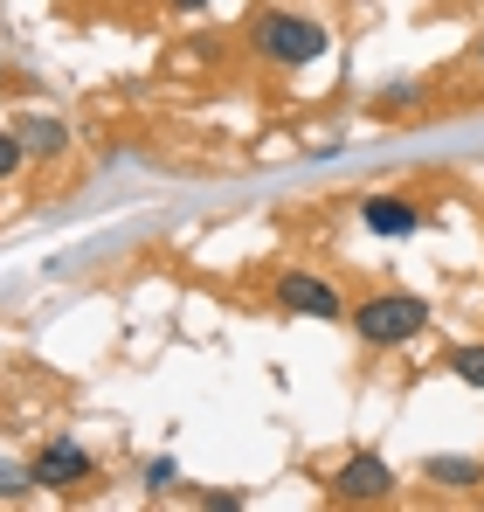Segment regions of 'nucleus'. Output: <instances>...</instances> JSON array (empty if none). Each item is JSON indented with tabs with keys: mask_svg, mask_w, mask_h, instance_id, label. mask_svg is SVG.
<instances>
[{
	"mask_svg": "<svg viewBox=\"0 0 484 512\" xmlns=\"http://www.w3.org/2000/svg\"><path fill=\"white\" fill-rule=\"evenodd\" d=\"M443 367L464 381V388H484V340H471V346H450L443 353Z\"/></svg>",
	"mask_w": 484,
	"mask_h": 512,
	"instance_id": "nucleus-9",
	"label": "nucleus"
},
{
	"mask_svg": "<svg viewBox=\"0 0 484 512\" xmlns=\"http://www.w3.org/2000/svg\"><path fill=\"white\" fill-rule=\"evenodd\" d=\"M28 492V471H14V464H0V499H21Z\"/></svg>",
	"mask_w": 484,
	"mask_h": 512,
	"instance_id": "nucleus-12",
	"label": "nucleus"
},
{
	"mask_svg": "<svg viewBox=\"0 0 484 512\" xmlns=\"http://www.w3.org/2000/svg\"><path fill=\"white\" fill-rule=\"evenodd\" d=\"M270 298H277V312H284V319H325V326H339V319H346L339 284H325V277H312V270H284Z\"/></svg>",
	"mask_w": 484,
	"mask_h": 512,
	"instance_id": "nucleus-5",
	"label": "nucleus"
},
{
	"mask_svg": "<svg viewBox=\"0 0 484 512\" xmlns=\"http://www.w3.org/2000/svg\"><path fill=\"white\" fill-rule=\"evenodd\" d=\"M360 222H367L374 236H415L429 215H422L408 194H367V201H360Z\"/></svg>",
	"mask_w": 484,
	"mask_h": 512,
	"instance_id": "nucleus-6",
	"label": "nucleus"
},
{
	"mask_svg": "<svg viewBox=\"0 0 484 512\" xmlns=\"http://www.w3.org/2000/svg\"><path fill=\"white\" fill-rule=\"evenodd\" d=\"M14 132H21V146H28V160H63V153H70V132H63L56 118H21Z\"/></svg>",
	"mask_w": 484,
	"mask_h": 512,
	"instance_id": "nucleus-7",
	"label": "nucleus"
},
{
	"mask_svg": "<svg viewBox=\"0 0 484 512\" xmlns=\"http://www.w3.org/2000/svg\"><path fill=\"white\" fill-rule=\"evenodd\" d=\"M21 167H28V146H21V132H14V125H0V180H14Z\"/></svg>",
	"mask_w": 484,
	"mask_h": 512,
	"instance_id": "nucleus-10",
	"label": "nucleus"
},
{
	"mask_svg": "<svg viewBox=\"0 0 484 512\" xmlns=\"http://www.w3.org/2000/svg\"><path fill=\"white\" fill-rule=\"evenodd\" d=\"M173 485H180V464L173 457H153L146 464V492H173Z\"/></svg>",
	"mask_w": 484,
	"mask_h": 512,
	"instance_id": "nucleus-11",
	"label": "nucleus"
},
{
	"mask_svg": "<svg viewBox=\"0 0 484 512\" xmlns=\"http://www.w3.org/2000/svg\"><path fill=\"white\" fill-rule=\"evenodd\" d=\"M422 478H429V485H450V492H471L484 471L471 464V457H429V464H422Z\"/></svg>",
	"mask_w": 484,
	"mask_h": 512,
	"instance_id": "nucleus-8",
	"label": "nucleus"
},
{
	"mask_svg": "<svg viewBox=\"0 0 484 512\" xmlns=\"http://www.w3.org/2000/svg\"><path fill=\"white\" fill-rule=\"evenodd\" d=\"M478 70H484V35H478Z\"/></svg>",
	"mask_w": 484,
	"mask_h": 512,
	"instance_id": "nucleus-13",
	"label": "nucleus"
},
{
	"mask_svg": "<svg viewBox=\"0 0 484 512\" xmlns=\"http://www.w3.org/2000/svg\"><path fill=\"white\" fill-rule=\"evenodd\" d=\"M332 499H339V506H381V499H395V464L374 457V450L339 457V464H332Z\"/></svg>",
	"mask_w": 484,
	"mask_h": 512,
	"instance_id": "nucleus-3",
	"label": "nucleus"
},
{
	"mask_svg": "<svg viewBox=\"0 0 484 512\" xmlns=\"http://www.w3.org/2000/svg\"><path fill=\"white\" fill-rule=\"evenodd\" d=\"M249 49L270 63V70H305L332 49V28L319 14H298V7H263L249 21Z\"/></svg>",
	"mask_w": 484,
	"mask_h": 512,
	"instance_id": "nucleus-1",
	"label": "nucleus"
},
{
	"mask_svg": "<svg viewBox=\"0 0 484 512\" xmlns=\"http://www.w3.org/2000/svg\"><path fill=\"white\" fill-rule=\"evenodd\" d=\"M346 326H353V340L367 346V353H388V346H408L429 326V298H415V291H374V298L346 305Z\"/></svg>",
	"mask_w": 484,
	"mask_h": 512,
	"instance_id": "nucleus-2",
	"label": "nucleus"
},
{
	"mask_svg": "<svg viewBox=\"0 0 484 512\" xmlns=\"http://www.w3.org/2000/svg\"><path fill=\"white\" fill-rule=\"evenodd\" d=\"M0 84H7V63H0Z\"/></svg>",
	"mask_w": 484,
	"mask_h": 512,
	"instance_id": "nucleus-14",
	"label": "nucleus"
},
{
	"mask_svg": "<svg viewBox=\"0 0 484 512\" xmlns=\"http://www.w3.org/2000/svg\"><path fill=\"white\" fill-rule=\"evenodd\" d=\"M90 478H97V457L83 443H70V436H56V443H42L28 457V485L35 492H83Z\"/></svg>",
	"mask_w": 484,
	"mask_h": 512,
	"instance_id": "nucleus-4",
	"label": "nucleus"
}]
</instances>
